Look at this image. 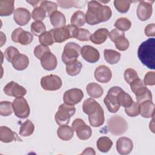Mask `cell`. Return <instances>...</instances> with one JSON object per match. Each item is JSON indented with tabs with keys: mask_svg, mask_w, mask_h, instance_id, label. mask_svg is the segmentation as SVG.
Returning a JSON list of instances; mask_svg holds the SVG:
<instances>
[{
	"mask_svg": "<svg viewBox=\"0 0 155 155\" xmlns=\"http://www.w3.org/2000/svg\"><path fill=\"white\" fill-rule=\"evenodd\" d=\"M111 15L112 12L109 6L104 5L96 1L88 2V10L85 14V20L88 24L94 25L107 21Z\"/></svg>",
	"mask_w": 155,
	"mask_h": 155,
	"instance_id": "cell-1",
	"label": "cell"
},
{
	"mask_svg": "<svg viewBox=\"0 0 155 155\" xmlns=\"http://www.w3.org/2000/svg\"><path fill=\"white\" fill-rule=\"evenodd\" d=\"M137 56L140 62L150 69L155 68V39L150 38L143 41L137 50Z\"/></svg>",
	"mask_w": 155,
	"mask_h": 155,
	"instance_id": "cell-2",
	"label": "cell"
},
{
	"mask_svg": "<svg viewBox=\"0 0 155 155\" xmlns=\"http://www.w3.org/2000/svg\"><path fill=\"white\" fill-rule=\"evenodd\" d=\"M76 108L74 105L62 104L59 107L58 110L55 114V120L59 126L68 125L70 117L75 113Z\"/></svg>",
	"mask_w": 155,
	"mask_h": 155,
	"instance_id": "cell-3",
	"label": "cell"
},
{
	"mask_svg": "<svg viewBox=\"0 0 155 155\" xmlns=\"http://www.w3.org/2000/svg\"><path fill=\"white\" fill-rule=\"evenodd\" d=\"M76 27L71 25H65L61 28H55L50 30L54 42L61 43L70 38H74Z\"/></svg>",
	"mask_w": 155,
	"mask_h": 155,
	"instance_id": "cell-4",
	"label": "cell"
},
{
	"mask_svg": "<svg viewBox=\"0 0 155 155\" xmlns=\"http://www.w3.org/2000/svg\"><path fill=\"white\" fill-rule=\"evenodd\" d=\"M108 128L112 134L119 136L127 130L128 124L122 117L114 115L108 120Z\"/></svg>",
	"mask_w": 155,
	"mask_h": 155,
	"instance_id": "cell-5",
	"label": "cell"
},
{
	"mask_svg": "<svg viewBox=\"0 0 155 155\" xmlns=\"http://www.w3.org/2000/svg\"><path fill=\"white\" fill-rule=\"evenodd\" d=\"M122 90V89L119 87L114 86L110 88L108 91L107 94L104 99V102L110 113H114L119 110L120 106L117 102V96L118 93Z\"/></svg>",
	"mask_w": 155,
	"mask_h": 155,
	"instance_id": "cell-6",
	"label": "cell"
},
{
	"mask_svg": "<svg viewBox=\"0 0 155 155\" xmlns=\"http://www.w3.org/2000/svg\"><path fill=\"white\" fill-rule=\"evenodd\" d=\"M81 46L74 42H70L66 44L62 54V61L66 65L70 62L76 59L81 53Z\"/></svg>",
	"mask_w": 155,
	"mask_h": 155,
	"instance_id": "cell-7",
	"label": "cell"
},
{
	"mask_svg": "<svg viewBox=\"0 0 155 155\" xmlns=\"http://www.w3.org/2000/svg\"><path fill=\"white\" fill-rule=\"evenodd\" d=\"M71 127L73 130L76 131L78 137L81 140H87L92 135V131L90 127L87 125L85 122L80 118H77L73 120Z\"/></svg>",
	"mask_w": 155,
	"mask_h": 155,
	"instance_id": "cell-8",
	"label": "cell"
},
{
	"mask_svg": "<svg viewBox=\"0 0 155 155\" xmlns=\"http://www.w3.org/2000/svg\"><path fill=\"white\" fill-rule=\"evenodd\" d=\"M13 108L15 114L19 118H27L30 113V108L27 100L23 97H16L13 101Z\"/></svg>",
	"mask_w": 155,
	"mask_h": 155,
	"instance_id": "cell-9",
	"label": "cell"
},
{
	"mask_svg": "<svg viewBox=\"0 0 155 155\" xmlns=\"http://www.w3.org/2000/svg\"><path fill=\"white\" fill-rule=\"evenodd\" d=\"M62 82L61 78L55 74H50L42 77L41 79V85L47 91L58 90L62 87Z\"/></svg>",
	"mask_w": 155,
	"mask_h": 155,
	"instance_id": "cell-10",
	"label": "cell"
},
{
	"mask_svg": "<svg viewBox=\"0 0 155 155\" xmlns=\"http://www.w3.org/2000/svg\"><path fill=\"white\" fill-rule=\"evenodd\" d=\"M11 38L13 42L26 45L30 44L33 39V35L29 31L24 30L22 28H17L13 31Z\"/></svg>",
	"mask_w": 155,
	"mask_h": 155,
	"instance_id": "cell-11",
	"label": "cell"
},
{
	"mask_svg": "<svg viewBox=\"0 0 155 155\" xmlns=\"http://www.w3.org/2000/svg\"><path fill=\"white\" fill-rule=\"evenodd\" d=\"M84 97V93L79 88H71L67 90L64 94L63 100L64 103L74 105L79 103Z\"/></svg>",
	"mask_w": 155,
	"mask_h": 155,
	"instance_id": "cell-12",
	"label": "cell"
},
{
	"mask_svg": "<svg viewBox=\"0 0 155 155\" xmlns=\"http://www.w3.org/2000/svg\"><path fill=\"white\" fill-rule=\"evenodd\" d=\"M3 90L6 95L15 97L16 98L22 97L27 93V90L24 87L14 81L8 82L4 87Z\"/></svg>",
	"mask_w": 155,
	"mask_h": 155,
	"instance_id": "cell-13",
	"label": "cell"
},
{
	"mask_svg": "<svg viewBox=\"0 0 155 155\" xmlns=\"http://www.w3.org/2000/svg\"><path fill=\"white\" fill-rule=\"evenodd\" d=\"M81 54L86 61L92 64L98 61L100 58L99 51L91 45L83 46L81 50Z\"/></svg>",
	"mask_w": 155,
	"mask_h": 155,
	"instance_id": "cell-14",
	"label": "cell"
},
{
	"mask_svg": "<svg viewBox=\"0 0 155 155\" xmlns=\"http://www.w3.org/2000/svg\"><path fill=\"white\" fill-rule=\"evenodd\" d=\"M153 8L151 3L144 1H140L136 13L138 18L140 21H144L148 19L151 16Z\"/></svg>",
	"mask_w": 155,
	"mask_h": 155,
	"instance_id": "cell-15",
	"label": "cell"
},
{
	"mask_svg": "<svg viewBox=\"0 0 155 155\" xmlns=\"http://www.w3.org/2000/svg\"><path fill=\"white\" fill-rule=\"evenodd\" d=\"M94 75L96 80L101 83H107L112 78L111 70L104 65L97 67L94 71Z\"/></svg>",
	"mask_w": 155,
	"mask_h": 155,
	"instance_id": "cell-16",
	"label": "cell"
},
{
	"mask_svg": "<svg viewBox=\"0 0 155 155\" xmlns=\"http://www.w3.org/2000/svg\"><path fill=\"white\" fill-rule=\"evenodd\" d=\"M133 148L132 140L127 137H121L116 142V150L121 155H126L130 153Z\"/></svg>",
	"mask_w": 155,
	"mask_h": 155,
	"instance_id": "cell-17",
	"label": "cell"
},
{
	"mask_svg": "<svg viewBox=\"0 0 155 155\" xmlns=\"http://www.w3.org/2000/svg\"><path fill=\"white\" fill-rule=\"evenodd\" d=\"M88 116L90 124L93 127H101L104 123V112L101 105L95 111H94Z\"/></svg>",
	"mask_w": 155,
	"mask_h": 155,
	"instance_id": "cell-18",
	"label": "cell"
},
{
	"mask_svg": "<svg viewBox=\"0 0 155 155\" xmlns=\"http://www.w3.org/2000/svg\"><path fill=\"white\" fill-rule=\"evenodd\" d=\"M30 13L27 8L20 7L15 10L13 19L19 25L23 26L27 24L30 20Z\"/></svg>",
	"mask_w": 155,
	"mask_h": 155,
	"instance_id": "cell-19",
	"label": "cell"
},
{
	"mask_svg": "<svg viewBox=\"0 0 155 155\" xmlns=\"http://www.w3.org/2000/svg\"><path fill=\"white\" fill-rule=\"evenodd\" d=\"M40 60L42 67L46 70H53L57 67V58L51 51L45 54Z\"/></svg>",
	"mask_w": 155,
	"mask_h": 155,
	"instance_id": "cell-20",
	"label": "cell"
},
{
	"mask_svg": "<svg viewBox=\"0 0 155 155\" xmlns=\"http://www.w3.org/2000/svg\"><path fill=\"white\" fill-rule=\"evenodd\" d=\"M0 140L4 143H9L13 140L22 141V139L15 132L5 126L0 127Z\"/></svg>",
	"mask_w": 155,
	"mask_h": 155,
	"instance_id": "cell-21",
	"label": "cell"
},
{
	"mask_svg": "<svg viewBox=\"0 0 155 155\" xmlns=\"http://www.w3.org/2000/svg\"><path fill=\"white\" fill-rule=\"evenodd\" d=\"M154 106L152 101H145L139 104V114L145 118L154 117Z\"/></svg>",
	"mask_w": 155,
	"mask_h": 155,
	"instance_id": "cell-22",
	"label": "cell"
},
{
	"mask_svg": "<svg viewBox=\"0 0 155 155\" xmlns=\"http://www.w3.org/2000/svg\"><path fill=\"white\" fill-rule=\"evenodd\" d=\"M109 35V31L105 28H101L91 35L90 40L94 44H101L104 43Z\"/></svg>",
	"mask_w": 155,
	"mask_h": 155,
	"instance_id": "cell-23",
	"label": "cell"
},
{
	"mask_svg": "<svg viewBox=\"0 0 155 155\" xmlns=\"http://www.w3.org/2000/svg\"><path fill=\"white\" fill-rule=\"evenodd\" d=\"M133 93L136 95L137 102L138 104L145 101H152L153 99L151 92L145 85L137 88L133 92Z\"/></svg>",
	"mask_w": 155,
	"mask_h": 155,
	"instance_id": "cell-24",
	"label": "cell"
},
{
	"mask_svg": "<svg viewBox=\"0 0 155 155\" xmlns=\"http://www.w3.org/2000/svg\"><path fill=\"white\" fill-rule=\"evenodd\" d=\"M13 68L17 70L21 71L26 69L29 64V59L25 54H18L12 62Z\"/></svg>",
	"mask_w": 155,
	"mask_h": 155,
	"instance_id": "cell-25",
	"label": "cell"
},
{
	"mask_svg": "<svg viewBox=\"0 0 155 155\" xmlns=\"http://www.w3.org/2000/svg\"><path fill=\"white\" fill-rule=\"evenodd\" d=\"M50 22L55 28H61L65 25L66 19L65 15L59 11H55L50 16Z\"/></svg>",
	"mask_w": 155,
	"mask_h": 155,
	"instance_id": "cell-26",
	"label": "cell"
},
{
	"mask_svg": "<svg viewBox=\"0 0 155 155\" xmlns=\"http://www.w3.org/2000/svg\"><path fill=\"white\" fill-rule=\"evenodd\" d=\"M57 135L63 140H70L74 135V130L68 125H61L57 130Z\"/></svg>",
	"mask_w": 155,
	"mask_h": 155,
	"instance_id": "cell-27",
	"label": "cell"
},
{
	"mask_svg": "<svg viewBox=\"0 0 155 155\" xmlns=\"http://www.w3.org/2000/svg\"><path fill=\"white\" fill-rule=\"evenodd\" d=\"M13 0H1L0 1V15L7 16L12 15L14 11Z\"/></svg>",
	"mask_w": 155,
	"mask_h": 155,
	"instance_id": "cell-28",
	"label": "cell"
},
{
	"mask_svg": "<svg viewBox=\"0 0 155 155\" xmlns=\"http://www.w3.org/2000/svg\"><path fill=\"white\" fill-rule=\"evenodd\" d=\"M87 94L92 98H99L104 93L102 87L98 84L91 82L88 84L86 87Z\"/></svg>",
	"mask_w": 155,
	"mask_h": 155,
	"instance_id": "cell-29",
	"label": "cell"
},
{
	"mask_svg": "<svg viewBox=\"0 0 155 155\" xmlns=\"http://www.w3.org/2000/svg\"><path fill=\"white\" fill-rule=\"evenodd\" d=\"M71 25L76 27H80L85 25L86 22L85 14L81 10L76 11L71 18Z\"/></svg>",
	"mask_w": 155,
	"mask_h": 155,
	"instance_id": "cell-30",
	"label": "cell"
},
{
	"mask_svg": "<svg viewBox=\"0 0 155 155\" xmlns=\"http://www.w3.org/2000/svg\"><path fill=\"white\" fill-rule=\"evenodd\" d=\"M82 67V65L80 61L77 59L72 61L66 64V72L67 74L74 76L78 75Z\"/></svg>",
	"mask_w": 155,
	"mask_h": 155,
	"instance_id": "cell-31",
	"label": "cell"
},
{
	"mask_svg": "<svg viewBox=\"0 0 155 155\" xmlns=\"http://www.w3.org/2000/svg\"><path fill=\"white\" fill-rule=\"evenodd\" d=\"M113 141L107 136H102L97 140V148L102 153H107L109 151L113 145Z\"/></svg>",
	"mask_w": 155,
	"mask_h": 155,
	"instance_id": "cell-32",
	"label": "cell"
},
{
	"mask_svg": "<svg viewBox=\"0 0 155 155\" xmlns=\"http://www.w3.org/2000/svg\"><path fill=\"white\" fill-rule=\"evenodd\" d=\"M105 60L110 64L117 63L120 58V53L114 50L105 49L104 51Z\"/></svg>",
	"mask_w": 155,
	"mask_h": 155,
	"instance_id": "cell-33",
	"label": "cell"
},
{
	"mask_svg": "<svg viewBox=\"0 0 155 155\" xmlns=\"http://www.w3.org/2000/svg\"><path fill=\"white\" fill-rule=\"evenodd\" d=\"M99 105L100 104L92 97L88 98L85 99L83 102L82 110L85 114L89 115L92 112L95 111Z\"/></svg>",
	"mask_w": 155,
	"mask_h": 155,
	"instance_id": "cell-34",
	"label": "cell"
},
{
	"mask_svg": "<svg viewBox=\"0 0 155 155\" xmlns=\"http://www.w3.org/2000/svg\"><path fill=\"white\" fill-rule=\"evenodd\" d=\"M117 99L120 106H122L124 108L130 107L133 102V100L130 95L125 93L123 90L118 93Z\"/></svg>",
	"mask_w": 155,
	"mask_h": 155,
	"instance_id": "cell-35",
	"label": "cell"
},
{
	"mask_svg": "<svg viewBox=\"0 0 155 155\" xmlns=\"http://www.w3.org/2000/svg\"><path fill=\"white\" fill-rule=\"evenodd\" d=\"M35 130V125L30 120H27L21 125L19 134L22 136L27 137L31 135Z\"/></svg>",
	"mask_w": 155,
	"mask_h": 155,
	"instance_id": "cell-36",
	"label": "cell"
},
{
	"mask_svg": "<svg viewBox=\"0 0 155 155\" xmlns=\"http://www.w3.org/2000/svg\"><path fill=\"white\" fill-rule=\"evenodd\" d=\"M58 5L64 8H68L72 7L82 8L85 6L87 2L85 1H58Z\"/></svg>",
	"mask_w": 155,
	"mask_h": 155,
	"instance_id": "cell-37",
	"label": "cell"
},
{
	"mask_svg": "<svg viewBox=\"0 0 155 155\" xmlns=\"http://www.w3.org/2000/svg\"><path fill=\"white\" fill-rule=\"evenodd\" d=\"M114 26L116 29L124 32L125 31H127L130 28L131 26V22L128 18L122 17L118 18L116 21Z\"/></svg>",
	"mask_w": 155,
	"mask_h": 155,
	"instance_id": "cell-38",
	"label": "cell"
},
{
	"mask_svg": "<svg viewBox=\"0 0 155 155\" xmlns=\"http://www.w3.org/2000/svg\"><path fill=\"white\" fill-rule=\"evenodd\" d=\"M31 33L36 36H39L41 34L46 31V27L42 21H35L30 26Z\"/></svg>",
	"mask_w": 155,
	"mask_h": 155,
	"instance_id": "cell-39",
	"label": "cell"
},
{
	"mask_svg": "<svg viewBox=\"0 0 155 155\" xmlns=\"http://www.w3.org/2000/svg\"><path fill=\"white\" fill-rule=\"evenodd\" d=\"M40 6L45 11L46 14L49 17L53 12L56 11L58 8L56 3L50 1H42Z\"/></svg>",
	"mask_w": 155,
	"mask_h": 155,
	"instance_id": "cell-40",
	"label": "cell"
},
{
	"mask_svg": "<svg viewBox=\"0 0 155 155\" xmlns=\"http://www.w3.org/2000/svg\"><path fill=\"white\" fill-rule=\"evenodd\" d=\"M39 41L41 45L47 47L51 45L54 42L53 36L50 31H46L41 34L39 36Z\"/></svg>",
	"mask_w": 155,
	"mask_h": 155,
	"instance_id": "cell-41",
	"label": "cell"
},
{
	"mask_svg": "<svg viewBox=\"0 0 155 155\" xmlns=\"http://www.w3.org/2000/svg\"><path fill=\"white\" fill-rule=\"evenodd\" d=\"M131 2L126 0H115L114 1V5L116 10L122 13H127L130 7Z\"/></svg>",
	"mask_w": 155,
	"mask_h": 155,
	"instance_id": "cell-42",
	"label": "cell"
},
{
	"mask_svg": "<svg viewBox=\"0 0 155 155\" xmlns=\"http://www.w3.org/2000/svg\"><path fill=\"white\" fill-rule=\"evenodd\" d=\"M90 36L91 33L88 30L76 27L74 38H76L81 41H88L90 40Z\"/></svg>",
	"mask_w": 155,
	"mask_h": 155,
	"instance_id": "cell-43",
	"label": "cell"
},
{
	"mask_svg": "<svg viewBox=\"0 0 155 155\" xmlns=\"http://www.w3.org/2000/svg\"><path fill=\"white\" fill-rule=\"evenodd\" d=\"M114 42L116 48L120 51H125L127 50L130 45L129 41L125 37V35H122L118 37Z\"/></svg>",
	"mask_w": 155,
	"mask_h": 155,
	"instance_id": "cell-44",
	"label": "cell"
},
{
	"mask_svg": "<svg viewBox=\"0 0 155 155\" xmlns=\"http://www.w3.org/2000/svg\"><path fill=\"white\" fill-rule=\"evenodd\" d=\"M13 104L8 101H2L0 103V114L8 116L13 113Z\"/></svg>",
	"mask_w": 155,
	"mask_h": 155,
	"instance_id": "cell-45",
	"label": "cell"
},
{
	"mask_svg": "<svg viewBox=\"0 0 155 155\" xmlns=\"http://www.w3.org/2000/svg\"><path fill=\"white\" fill-rule=\"evenodd\" d=\"M45 11L41 7H35L31 12V17L36 21H42L46 17Z\"/></svg>",
	"mask_w": 155,
	"mask_h": 155,
	"instance_id": "cell-46",
	"label": "cell"
},
{
	"mask_svg": "<svg viewBox=\"0 0 155 155\" xmlns=\"http://www.w3.org/2000/svg\"><path fill=\"white\" fill-rule=\"evenodd\" d=\"M19 53H20L19 51L16 47L13 46H10L7 47L5 50L4 56L8 62H12L13 59Z\"/></svg>",
	"mask_w": 155,
	"mask_h": 155,
	"instance_id": "cell-47",
	"label": "cell"
},
{
	"mask_svg": "<svg viewBox=\"0 0 155 155\" xmlns=\"http://www.w3.org/2000/svg\"><path fill=\"white\" fill-rule=\"evenodd\" d=\"M125 112L130 117H136L138 116L139 114V104L133 101L130 107L125 108Z\"/></svg>",
	"mask_w": 155,
	"mask_h": 155,
	"instance_id": "cell-48",
	"label": "cell"
},
{
	"mask_svg": "<svg viewBox=\"0 0 155 155\" xmlns=\"http://www.w3.org/2000/svg\"><path fill=\"white\" fill-rule=\"evenodd\" d=\"M139 78L136 71L133 68H127L124 71V79L127 84H130L136 79Z\"/></svg>",
	"mask_w": 155,
	"mask_h": 155,
	"instance_id": "cell-49",
	"label": "cell"
},
{
	"mask_svg": "<svg viewBox=\"0 0 155 155\" xmlns=\"http://www.w3.org/2000/svg\"><path fill=\"white\" fill-rule=\"evenodd\" d=\"M48 52H50V48L41 44L37 45L34 50V54L38 59H41L45 54Z\"/></svg>",
	"mask_w": 155,
	"mask_h": 155,
	"instance_id": "cell-50",
	"label": "cell"
},
{
	"mask_svg": "<svg viewBox=\"0 0 155 155\" xmlns=\"http://www.w3.org/2000/svg\"><path fill=\"white\" fill-rule=\"evenodd\" d=\"M143 83L145 85H154L155 84V73L154 71L147 72L144 76Z\"/></svg>",
	"mask_w": 155,
	"mask_h": 155,
	"instance_id": "cell-51",
	"label": "cell"
},
{
	"mask_svg": "<svg viewBox=\"0 0 155 155\" xmlns=\"http://www.w3.org/2000/svg\"><path fill=\"white\" fill-rule=\"evenodd\" d=\"M122 35H125V33L124 31H122L120 30H119L116 28L112 30L110 33H109V38L110 39V40L112 42H114V41L119 36H122Z\"/></svg>",
	"mask_w": 155,
	"mask_h": 155,
	"instance_id": "cell-52",
	"label": "cell"
},
{
	"mask_svg": "<svg viewBox=\"0 0 155 155\" xmlns=\"http://www.w3.org/2000/svg\"><path fill=\"white\" fill-rule=\"evenodd\" d=\"M145 34L147 36H154L155 35V25L154 24H148L144 30Z\"/></svg>",
	"mask_w": 155,
	"mask_h": 155,
	"instance_id": "cell-53",
	"label": "cell"
},
{
	"mask_svg": "<svg viewBox=\"0 0 155 155\" xmlns=\"http://www.w3.org/2000/svg\"><path fill=\"white\" fill-rule=\"evenodd\" d=\"M82 154H93L94 155L96 154L94 150L91 147H88L84 150V151L82 153Z\"/></svg>",
	"mask_w": 155,
	"mask_h": 155,
	"instance_id": "cell-54",
	"label": "cell"
},
{
	"mask_svg": "<svg viewBox=\"0 0 155 155\" xmlns=\"http://www.w3.org/2000/svg\"><path fill=\"white\" fill-rule=\"evenodd\" d=\"M27 2L29 4H30L33 7H37L38 5V4H41V1H27Z\"/></svg>",
	"mask_w": 155,
	"mask_h": 155,
	"instance_id": "cell-55",
	"label": "cell"
}]
</instances>
